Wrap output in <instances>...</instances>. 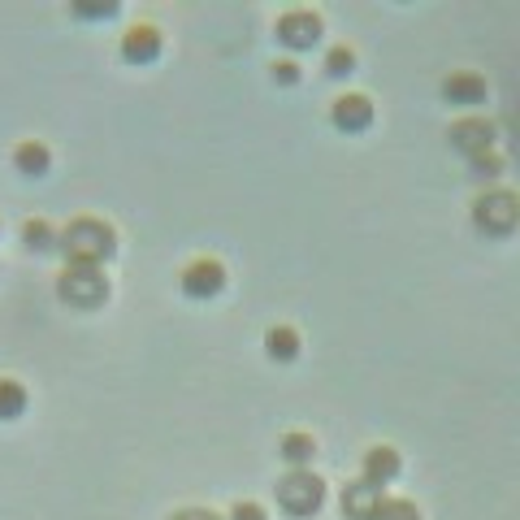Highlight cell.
I'll list each match as a JSON object with an SVG mask.
<instances>
[{
	"label": "cell",
	"instance_id": "6da1fadb",
	"mask_svg": "<svg viewBox=\"0 0 520 520\" xmlns=\"http://www.w3.org/2000/svg\"><path fill=\"white\" fill-rule=\"evenodd\" d=\"M57 247L65 252L70 265H104V260L117 252V234L109 221H100V217H74L70 226L61 230Z\"/></svg>",
	"mask_w": 520,
	"mask_h": 520
},
{
	"label": "cell",
	"instance_id": "7a4b0ae2",
	"mask_svg": "<svg viewBox=\"0 0 520 520\" xmlns=\"http://www.w3.org/2000/svg\"><path fill=\"white\" fill-rule=\"evenodd\" d=\"M57 299L70 308H100L109 299V278L100 265H65L57 278Z\"/></svg>",
	"mask_w": 520,
	"mask_h": 520
},
{
	"label": "cell",
	"instance_id": "3957f363",
	"mask_svg": "<svg viewBox=\"0 0 520 520\" xmlns=\"http://www.w3.org/2000/svg\"><path fill=\"white\" fill-rule=\"evenodd\" d=\"M273 494H278V507H282V512L312 516V512H321V503H325V481L312 473V468H291L286 477H278Z\"/></svg>",
	"mask_w": 520,
	"mask_h": 520
},
{
	"label": "cell",
	"instance_id": "277c9868",
	"mask_svg": "<svg viewBox=\"0 0 520 520\" xmlns=\"http://www.w3.org/2000/svg\"><path fill=\"white\" fill-rule=\"evenodd\" d=\"M520 221V200L512 191H486L473 200V226L481 234H494V239H503V234H512Z\"/></svg>",
	"mask_w": 520,
	"mask_h": 520
},
{
	"label": "cell",
	"instance_id": "5b68a950",
	"mask_svg": "<svg viewBox=\"0 0 520 520\" xmlns=\"http://www.w3.org/2000/svg\"><path fill=\"white\" fill-rule=\"evenodd\" d=\"M182 291L191 299H213L226 291V265H221L217 256H200L191 260L187 269H182Z\"/></svg>",
	"mask_w": 520,
	"mask_h": 520
},
{
	"label": "cell",
	"instance_id": "8992f818",
	"mask_svg": "<svg viewBox=\"0 0 520 520\" xmlns=\"http://www.w3.org/2000/svg\"><path fill=\"white\" fill-rule=\"evenodd\" d=\"M321 31H325V22H321V13H312V9H291V13H282L278 18V39L286 48H295V52L317 44Z\"/></svg>",
	"mask_w": 520,
	"mask_h": 520
},
{
	"label": "cell",
	"instance_id": "52a82bcc",
	"mask_svg": "<svg viewBox=\"0 0 520 520\" xmlns=\"http://www.w3.org/2000/svg\"><path fill=\"white\" fill-rule=\"evenodd\" d=\"M451 148H460L464 156H481L494 148V139H499V130H494V122H486V117H460L451 130H447Z\"/></svg>",
	"mask_w": 520,
	"mask_h": 520
},
{
	"label": "cell",
	"instance_id": "ba28073f",
	"mask_svg": "<svg viewBox=\"0 0 520 520\" xmlns=\"http://www.w3.org/2000/svg\"><path fill=\"white\" fill-rule=\"evenodd\" d=\"M330 122L338 130H347V135H360V130L373 126V100L360 96V91H347V96H338L330 104Z\"/></svg>",
	"mask_w": 520,
	"mask_h": 520
},
{
	"label": "cell",
	"instance_id": "9c48e42d",
	"mask_svg": "<svg viewBox=\"0 0 520 520\" xmlns=\"http://www.w3.org/2000/svg\"><path fill=\"white\" fill-rule=\"evenodd\" d=\"M377 507H382V486H373V481H347L343 486V516L347 520H377Z\"/></svg>",
	"mask_w": 520,
	"mask_h": 520
},
{
	"label": "cell",
	"instance_id": "30bf717a",
	"mask_svg": "<svg viewBox=\"0 0 520 520\" xmlns=\"http://www.w3.org/2000/svg\"><path fill=\"white\" fill-rule=\"evenodd\" d=\"M122 57L130 65H152L156 57H161V31L148 22H139V26H130V31L122 35Z\"/></svg>",
	"mask_w": 520,
	"mask_h": 520
},
{
	"label": "cell",
	"instance_id": "8fae6325",
	"mask_svg": "<svg viewBox=\"0 0 520 520\" xmlns=\"http://www.w3.org/2000/svg\"><path fill=\"white\" fill-rule=\"evenodd\" d=\"M403 473V460L395 447H369L364 451V481H373V486H390Z\"/></svg>",
	"mask_w": 520,
	"mask_h": 520
},
{
	"label": "cell",
	"instance_id": "7c38bea8",
	"mask_svg": "<svg viewBox=\"0 0 520 520\" xmlns=\"http://www.w3.org/2000/svg\"><path fill=\"white\" fill-rule=\"evenodd\" d=\"M442 96L451 104H481L486 100V78L473 70H455L451 78H442Z\"/></svg>",
	"mask_w": 520,
	"mask_h": 520
},
{
	"label": "cell",
	"instance_id": "4fadbf2b",
	"mask_svg": "<svg viewBox=\"0 0 520 520\" xmlns=\"http://www.w3.org/2000/svg\"><path fill=\"white\" fill-rule=\"evenodd\" d=\"M13 165H18V174H26V178H44L52 169V152L39 139H26L13 148Z\"/></svg>",
	"mask_w": 520,
	"mask_h": 520
},
{
	"label": "cell",
	"instance_id": "5bb4252c",
	"mask_svg": "<svg viewBox=\"0 0 520 520\" xmlns=\"http://www.w3.org/2000/svg\"><path fill=\"white\" fill-rule=\"evenodd\" d=\"M278 455H282V460L291 464V468H308V464H312V455H317V438H312V434H299V429H295V434H286V438H282Z\"/></svg>",
	"mask_w": 520,
	"mask_h": 520
},
{
	"label": "cell",
	"instance_id": "9a60e30c",
	"mask_svg": "<svg viewBox=\"0 0 520 520\" xmlns=\"http://www.w3.org/2000/svg\"><path fill=\"white\" fill-rule=\"evenodd\" d=\"M265 351H269V360H295L299 356V334L291 330V325H273V330L265 334Z\"/></svg>",
	"mask_w": 520,
	"mask_h": 520
},
{
	"label": "cell",
	"instance_id": "2e32d148",
	"mask_svg": "<svg viewBox=\"0 0 520 520\" xmlns=\"http://www.w3.org/2000/svg\"><path fill=\"white\" fill-rule=\"evenodd\" d=\"M26 412V386L13 377H0V421H18Z\"/></svg>",
	"mask_w": 520,
	"mask_h": 520
},
{
	"label": "cell",
	"instance_id": "e0dca14e",
	"mask_svg": "<svg viewBox=\"0 0 520 520\" xmlns=\"http://www.w3.org/2000/svg\"><path fill=\"white\" fill-rule=\"evenodd\" d=\"M57 239H61V234L52 230L44 217H31V221L22 226V243L31 247V252H52V247H57Z\"/></svg>",
	"mask_w": 520,
	"mask_h": 520
},
{
	"label": "cell",
	"instance_id": "ac0fdd59",
	"mask_svg": "<svg viewBox=\"0 0 520 520\" xmlns=\"http://www.w3.org/2000/svg\"><path fill=\"white\" fill-rule=\"evenodd\" d=\"M351 70H356V52H351L347 44H338V48L325 52V74H330V78H347Z\"/></svg>",
	"mask_w": 520,
	"mask_h": 520
},
{
	"label": "cell",
	"instance_id": "d6986e66",
	"mask_svg": "<svg viewBox=\"0 0 520 520\" xmlns=\"http://www.w3.org/2000/svg\"><path fill=\"white\" fill-rule=\"evenodd\" d=\"M377 520H421V507H416L412 499H382Z\"/></svg>",
	"mask_w": 520,
	"mask_h": 520
},
{
	"label": "cell",
	"instance_id": "ffe728a7",
	"mask_svg": "<svg viewBox=\"0 0 520 520\" xmlns=\"http://www.w3.org/2000/svg\"><path fill=\"white\" fill-rule=\"evenodd\" d=\"M473 161V178H499L503 174V156L499 152H481V156H468Z\"/></svg>",
	"mask_w": 520,
	"mask_h": 520
},
{
	"label": "cell",
	"instance_id": "44dd1931",
	"mask_svg": "<svg viewBox=\"0 0 520 520\" xmlns=\"http://www.w3.org/2000/svg\"><path fill=\"white\" fill-rule=\"evenodd\" d=\"M230 520H269V516H265V507H260V503H252V499L243 503L239 499V503L230 507Z\"/></svg>",
	"mask_w": 520,
	"mask_h": 520
},
{
	"label": "cell",
	"instance_id": "7402d4cb",
	"mask_svg": "<svg viewBox=\"0 0 520 520\" xmlns=\"http://www.w3.org/2000/svg\"><path fill=\"white\" fill-rule=\"evenodd\" d=\"M273 83L295 87V83H299V65H295V61H273Z\"/></svg>",
	"mask_w": 520,
	"mask_h": 520
},
{
	"label": "cell",
	"instance_id": "603a6c76",
	"mask_svg": "<svg viewBox=\"0 0 520 520\" xmlns=\"http://www.w3.org/2000/svg\"><path fill=\"white\" fill-rule=\"evenodd\" d=\"M74 13H78V18H113L117 5H113V0H104V5H74Z\"/></svg>",
	"mask_w": 520,
	"mask_h": 520
},
{
	"label": "cell",
	"instance_id": "cb8c5ba5",
	"mask_svg": "<svg viewBox=\"0 0 520 520\" xmlns=\"http://www.w3.org/2000/svg\"><path fill=\"white\" fill-rule=\"evenodd\" d=\"M169 520H226V516H217V512H208V507H182V512H174Z\"/></svg>",
	"mask_w": 520,
	"mask_h": 520
}]
</instances>
